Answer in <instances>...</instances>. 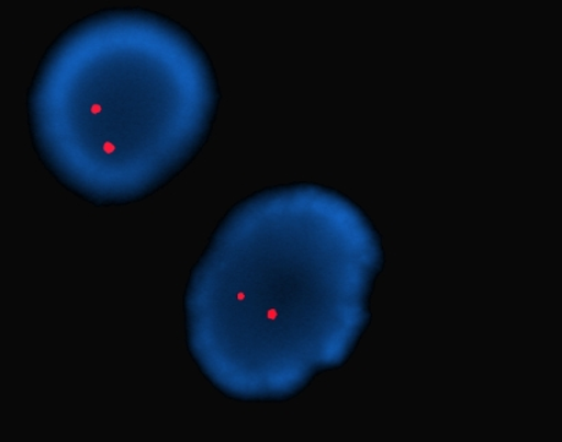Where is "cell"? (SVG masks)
I'll return each mask as SVG.
<instances>
[{"label":"cell","instance_id":"7a4b0ae2","mask_svg":"<svg viewBox=\"0 0 562 442\" xmlns=\"http://www.w3.org/2000/svg\"><path fill=\"white\" fill-rule=\"evenodd\" d=\"M222 101L209 54L175 21L113 9L48 48L26 107L32 145L63 188L98 207L149 199L203 150Z\"/></svg>","mask_w":562,"mask_h":442},{"label":"cell","instance_id":"6da1fadb","mask_svg":"<svg viewBox=\"0 0 562 442\" xmlns=\"http://www.w3.org/2000/svg\"><path fill=\"white\" fill-rule=\"evenodd\" d=\"M383 269L378 231L346 195L260 190L226 213L189 276L190 356L232 400H291L352 356Z\"/></svg>","mask_w":562,"mask_h":442}]
</instances>
